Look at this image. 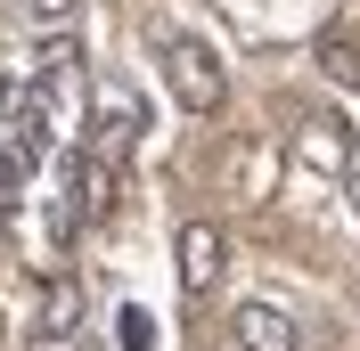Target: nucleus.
I'll return each instance as SVG.
<instances>
[{
    "label": "nucleus",
    "mask_w": 360,
    "mask_h": 351,
    "mask_svg": "<svg viewBox=\"0 0 360 351\" xmlns=\"http://www.w3.org/2000/svg\"><path fill=\"white\" fill-rule=\"evenodd\" d=\"M156 58H164V82H172V98L188 114H221L229 74H221V58H213V41H197V33H156Z\"/></svg>",
    "instance_id": "nucleus-1"
},
{
    "label": "nucleus",
    "mask_w": 360,
    "mask_h": 351,
    "mask_svg": "<svg viewBox=\"0 0 360 351\" xmlns=\"http://www.w3.org/2000/svg\"><path fill=\"white\" fill-rule=\"evenodd\" d=\"M295 155V172H311V180H344L360 164V131H352V114H303L287 139Z\"/></svg>",
    "instance_id": "nucleus-2"
},
{
    "label": "nucleus",
    "mask_w": 360,
    "mask_h": 351,
    "mask_svg": "<svg viewBox=\"0 0 360 351\" xmlns=\"http://www.w3.org/2000/svg\"><path fill=\"white\" fill-rule=\"evenodd\" d=\"M115 204V172H107V155H74V172H66V204H58V237H74L82 220H107Z\"/></svg>",
    "instance_id": "nucleus-3"
},
{
    "label": "nucleus",
    "mask_w": 360,
    "mask_h": 351,
    "mask_svg": "<svg viewBox=\"0 0 360 351\" xmlns=\"http://www.w3.org/2000/svg\"><path fill=\"white\" fill-rule=\"evenodd\" d=\"M172 253H180V294H213V286H221V270H229V245H221V229H213V220H180Z\"/></svg>",
    "instance_id": "nucleus-4"
},
{
    "label": "nucleus",
    "mask_w": 360,
    "mask_h": 351,
    "mask_svg": "<svg viewBox=\"0 0 360 351\" xmlns=\"http://www.w3.org/2000/svg\"><path fill=\"white\" fill-rule=\"evenodd\" d=\"M238 351H303V335H295V319L278 303H238Z\"/></svg>",
    "instance_id": "nucleus-5"
},
{
    "label": "nucleus",
    "mask_w": 360,
    "mask_h": 351,
    "mask_svg": "<svg viewBox=\"0 0 360 351\" xmlns=\"http://www.w3.org/2000/svg\"><path fill=\"white\" fill-rule=\"evenodd\" d=\"M131 139H139V107H131V98H115V90H107V107H98V155H107V164H115V155L131 147Z\"/></svg>",
    "instance_id": "nucleus-6"
},
{
    "label": "nucleus",
    "mask_w": 360,
    "mask_h": 351,
    "mask_svg": "<svg viewBox=\"0 0 360 351\" xmlns=\"http://www.w3.org/2000/svg\"><path fill=\"white\" fill-rule=\"evenodd\" d=\"M319 74L360 82V33H352V25H328V33H319Z\"/></svg>",
    "instance_id": "nucleus-7"
},
{
    "label": "nucleus",
    "mask_w": 360,
    "mask_h": 351,
    "mask_svg": "<svg viewBox=\"0 0 360 351\" xmlns=\"http://www.w3.org/2000/svg\"><path fill=\"white\" fill-rule=\"evenodd\" d=\"M115 343H123V351H156V319H148L139 303H123V319H115Z\"/></svg>",
    "instance_id": "nucleus-8"
},
{
    "label": "nucleus",
    "mask_w": 360,
    "mask_h": 351,
    "mask_svg": "<svg viewBox=\"0 0 360 351\" xmlns=\"http://www.w3.org/2000/svg\"><path fill=\"white\" fill-rule=\"evenodd\" d=\"M25 17L41 25V33H66V25L82 17V0H25Z\"/></svg>",
    "instance_id": "nucleus-9"
},
{
    "label": "nucleus",
    "mask_w": 360,
    "mask_h": 351,
    "mask_svg": "<svg viewBox=\"0 0 360 351\" xmlns=\"http://www.w3.org/2000/svg\"><path fill=\"white\" fill-rule=\"evenodd\" d=\"M25 172H33V164H25L17 147H0V213H8V204H17V188H25Z\"/></svg>",
    "instance_id": "nucleus-10"
},
{
    "label": "nucleus",
    "mask_w": 360,
    "mask_h": 351,
    "mask_svg": "<svg viewBox=\"0 0 360 351\" xmlns=\"http://www.w3.org/2000/svg\"><path fill=\"white\" fill-rule=\"evenodd\" d=\"M66 319H74V286L58 278V286L41 294V327H66Z\"/></svg>",
    "instance_id": "nucleus-11"
},
{
    "label": "nucleus",
    "mask_w": 360,
    "mask_h": 351,
    "mask_svg": "<svg viewBox=\"0 0 360 351\" xmlns=\"http://www.w3.org/2000/svg\"><path fill=\"white\" fill-rule=\"evenodd\" d=\"M344 180H352V213H360V164H352V172H344Z\"/></svg>",
    "instance_id": "nucleus-12"
}]
</instances>
